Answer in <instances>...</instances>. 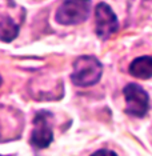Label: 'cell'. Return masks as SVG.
Instances as JSON below:
<instances>
[{
    "label": "cell",
    "mask_w": 152,
    "mask_h": 156,
    "mask_svg": "<svg viewBox=\"0 0 152 156\" xmlns=\"http://www.w3.org/2000/svg\"><path fill=\"white\" fill-rule=\"evenodd\" d=\"M101 73H103V66L100 60L92 55H83L79 56L73 63L71 80L77 87H91L99 83Z\"/></svg>",
    "instance_id": "1"
},
{
    "label": "cell",
    "mask_w": 152,
    "mask_h": 156,
    "mask_svg": "<svg viewBox=\"0 0 152 156\" xmlns=\"http://www.w3.org/2000/svg\"><path fill=\"white\" fill-rule=\"evenodd\" d=\"M91 11V2H64L58 8L55 20L63 26L80 24L88 19Z\"/></svg>",
    "instance_id": "2"
},
{
    "label": "cell",
    "mask_w": 152,
    "mask_h": 156,
    "mask_svg": "<svg viewBox=\"0 0 152 156\" xmlns=\"http://www.w3.org/2000/svg\"><path fill=\"white\" fill-rule=\"evenodd\" d=\"M125 98V113L135 118H143L150 109V96L143 87L136 83L127 84L123 90Z\"/></svg>",
    "instance_id": "3"
},
{
    "label": "cell",
    "mask_w": 152,
    "mask_h": 156,
    "mask_svg": "<svg viewBox=\"0 0 152 156\" xmlns=\"http://www.w3.org/2000/svg\"><path fill=\"white\" fill-rule=\"evenodd\" d=\"M95 23L96 30L95 32L100 39H108L119 30L118 16L112 11V8L107 3H99L95 9Z\"/></svg>",
    "instance_id": "4"
},
{
    "label": "cell",
    "mask_w": 152,
    "mask_h": 156,
    "mask_svg": "<svg viewBox=\"0 0 152 156\" xmlns=\"http://www.w3.org/2000/svg\"><path fill=\"white\" fill-rule=\"evenodd\" d=\"M49 113L45 111H40L36 113L34 119V129L31 133V145L37 150L47 148L54 141V132H52L51 124L48 123Z\"/></svg>",
    "instance_id": "5"
},
{
    "label": "cell",
    "mask_w": 152,
    "mask_h": 156,
    "mask_svg": "<svg viewBox=\"0 0 152 156\" xmlns=\"http://www.w3.org/2000/svg\"><path fill=\"white\" fill-rule=\"evenodd\" d=\"M128 71L136 79H150L152 77V56H140L133 59Z\"/></svg>",
    "instance_id": "6"
},
{
    "label": "cell",
    "mask_w": 152,
    "mask_h": 156,
    "mask_svg": "<svg viewBox=\"0 0 152 156\" xmlns=\"http://www.w3.org/2000/svg\"><path fill=\"white\" fill-rule=\"evenodd\" d=\"M17 34H19V24H16L11 17L2 15V17H0V36H2V40L5 41V43L12 41L17 36Z\"/></svg>",
    "instance_id": "7"
},
{
    "label": "cell",
    "mask_w": 152,
    "mask_h": 156,
    "mask_svg": "<svg viewBox=\"0 0 152 156\" xmlns=\"http://www.w3.org/2000/svg\"><path fill=\"white\" fill-rule=\"evenodd\" d=\"M91 156H118V155L111 150H99L96 152H94Z\"/></svg>",
    "instance_id": "8"
}]
</instances>
